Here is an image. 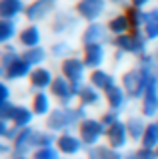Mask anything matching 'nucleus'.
<instances>
[{"instance_id":"nucleus-1","label":"nucleus","mask_w":158,"mask_h":159,"mask_svg":"<svg viewBox=\"0 0 158 159\" xmlns=\"http://www.w3.org/2000/svg\"><path fill=\"white\" fill-rule=\"evenodd\" d=\"M82 131H84V139H86V141H94V137L98 135V131H100V125H96V123L88 121V123H84Z\"/></svg>"},{"instance_id":"nucleus-2","label":"nucleus","mask_w":158,"mask_h":159,"mask_svg":"<svg viewBox=\"0 0 158 159\" xmlns=\"http://www.w3.org/2000/svg\"><path fill=\"white\" fill-rule=\"evenodd\" d=\"M110 139L114 141V145L122 143V139H124V129H122V125H114V129L110 131Z\"/></svg>"},{"instance_id":"nucleus-3","label":"nucleus","mask_w":158,"mask_h":159,"mask_svg":"<svg viewBox=\"0 0 158 159\" xmlns=\"http://www.w3.org/2000/svg\"><path fill=\"white\" fill-rule=\"evenodd\" d=\"M156 137H158V127H156V125H152L150 129H148V133H146V141H144V143H146L148 147H150L152 143L156 141Z\"/></svg>"},{"instance_id":"nucleus-4","label":"nucleus","mask_w":158,"mask_h":159,"mask_svg":"<svg viewBox=\"0 0 158 159\" xmlns=\"http://www.w3.org/2000/svg\"><path fill=\"white\" fill-rule=\"evenodd\" d=\"M60 145H62V149H66V151H74V149L78 147V143L74 141V139H70V137H64L60 141Z\"/></svg>"},{"instance_id":"nucleus-5","label":"nucleus","mask_w":158,"mask_h":159,"mask_svg":"<svg viewBox=\"0 0 158 159\" xmlns=\"http://www.w3.org/2000/svg\"><path fill=\"white\" fill-rule=\"evenodd\" d=\"M14 117H16L18 123H24V121H28V117H30V116H28L24 109H16V111H14Z\"/></svg>"},{"instance_id":"nucleus-6","label":"nucleus","mask_w":158,"mask_h":159,"mask_svg":"<svg viewBox=\"0 0 158 159\" xmlns=\"http://www.w3.org/2000/svg\"><path fill=\"white\" fill-rule=\"evenodd\" d=\"M34 82H36L38 86H44V84L48 82V74H46V72H36V76H34Z\"/></svg>"},{"instance_id":"nucleus-7","label":"nucleus","mask_w":158,"mask_h":159,"mask_svg":"<svg viewBox=\"0 0 158 159\" xmlns=\"http://www.w3.org/2000/svg\"><path fill=\"white\" fill-rule=\"evenodd\" d=\"M36 109L38 111H44V109H46V98H38V102H36Z\"/></svg>"},{"instance_id":"nucleus-8","label":"nucleus","mask_w":158,"mask_h":159,"mask_svg":"<svg viewBox=\"0 0 158 159\" xmlns=\"http://www.w3.org/2000/svg\"><path fill=\"white\" fill-rule=\"evenodd\" d=\"M54 89H56L58 93H68V92H66V86H64L62 82H56V86H54Z\"/></svg>"}]
</instances>
